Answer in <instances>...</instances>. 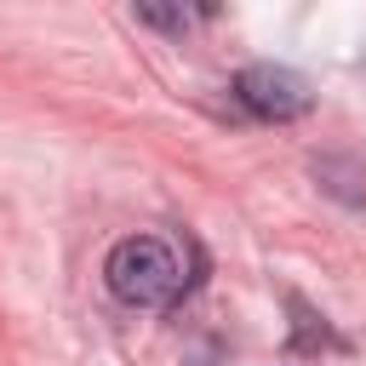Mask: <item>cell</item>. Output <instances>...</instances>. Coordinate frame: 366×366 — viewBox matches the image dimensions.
I'll return each instance as SVG.
<instances>
[{
	"label": "cell",
	"instance_id": "6da1fadb",
	"mask_svg": "<svg viewBox=\"0 0 366 366\" xmlns=\"http://www.w3.org/2000/svg\"><path fill=\"white\" fill-rule=\"evenodd\" d=\"M103 280L120 303L132 309H172L183 292H189V263L172 240L160 234H126L109 263H103Z\"/></svg>",
	"mask_w": 366,
	"mask_h": 366
},
{
	"label": "cell",
	"instance_id": "3957f363",
	"mask_svg": "<svg viewBox=\"0 0 366 366\" xmlns=\"http://www.w3.org/2000/svg\"><path fill=\"white\" fill-rule=\"evenodd\" d=\"M137 17L160 34H189L194 29V0H132Z\"/></svg>",
	"mask_w": 366,
	"mask_h": 366
},
{
	"label": "cell",
	"instance_id": "7a4b0ae2",
	"mask_svg": "<svg viewBox=\"0 0 366 366\" xmlns=\"http://www.w3.org/2000/svg\"><path fill=\"white\" fill-rule=\"evenodd\" d=\"M234 97H240L257 120H297V114L315 109L309 80H303L297 69H280V63H252V69H240Z\"/></svg>",
	"mask_w": 366,
	"mask_h": 366
}]
</instances>
